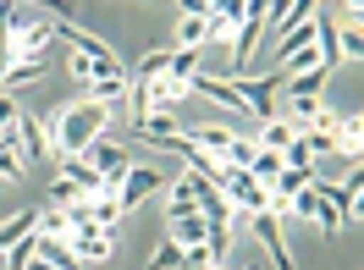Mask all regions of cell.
Masks as SVG:
<instances>
[{"instance_id": "obj_25", "label": "cell", "mask_w": 364, "mask_h": 270, "mask_svg": "<svg viewBox=\"0 0 364 270\" xmlns=\"http://www.w3.org/2000/svg\"><path fill=\"white\" fill-rule=\"evenodd\" d=\"M282 166H287V160H282V149H254V160H249V171L265 182V188H271V177L282 171Z\"/></svg>"}, {"instance_id": "obj_37", "label": "cell", "mask_w": 364, "mask_h": 270, "mask_svg": "<svg viewBox=\"0 0 364 270\" xmlns=\"http://www.w3.org/2000/svg\"><path fill=\"white\" fill-rule=\"evenodd\" d=\"M177 17H210V0H177Z\"/></svg>"}, {"instance_id": "obj_1", "label": "cell", "mask_w": 364, "mask_h": 270, "mask_svg": "<svg viewBox=\"0 0 364 270\" xmlns=\"http://www.w3.org/2000/svg\"><path fill=\"white\" fill-rule=\"evenodd\" d=\"M105 105H94V99H77L67 111H55L50 122V138H55V155H83L94 138H105Z\"/></svg>"}, {"instance_id": "obj_17", "label": "cell", "mask_w": 364, "mask_h": 270, "mask_svg": "<svg viewBox=\"0 0 364 270\" xmlns=\"http://www.w3.org/2000/svg\"><path fill=\"white\" fill-rule=\"evenodd\" d=\"M89 215H94V226H100V232H111V237H116L127 210L116 204V193H94V199H89Z\"/></svg>"}, {"instance_id": "obj_16", "label": "cell", "mask_w": 364, "mask_h": 270, "mask_svg": "<svg viewBox=\"0 0 364 270\" xmlns=\"http://www.w3.org/2000/svg\"><path fill=\"white\" fill-rule=\"evenodd\" d=\"M326 72H331V67H309V72L282 77V83H287V99H320V89H326Z\"/></svg>"}, {"instance_id": "obj_5", "label": "cell", "mask_w": 364, "mask_h": 270, "mask_svg": "<svg viewBox=\"0 0 364 270\" xmlns=\"http://www.w3.org/2000/svg\"><path fill=\"white\" fill-rule=\"evenodd\" d=\"M160 182H166V177H160L155 166H127V171L116 177V204H122V210H138V204L149 199Z\"/></svg>"}, {"instance_id": "obj_26", "label": "cell", "mask_w": 364, "mask_h": 270, "mask_svg": "<svg viewBox=\"0 0 364 270\" xmlns=\"http://www.w3.org/2000/svg\"><path fill=\"white\" fill-rule=\"evenodd\" d=\"M166 67H171V50H149V55L138 61V77H133V83H155V77H166Z\"/></svg>"}, {"instance_id": "obj_3", "label": "cell", "mask_w": 364, "mask_h": 270, "mask_svg": "<svg viewBox=\"0 0 364 270\" xmlns=\"http://www.w3.org/2000/svg\"><path fill=\"white\" fill-rule=\"evenodd\" d=\"M309 188H315L320 199L342 215V226H348V215L359 221V204H364V177H359V166H353V182H320V177H309Z\"/></svg>"}, {"instance_id": "obj_18", "label": "cell", "mask_w": 364, "mask_h": 270, "mask_svg": "<svg viewBox=\"0 0 364 270\" xmlns=\"http://www.w3.org/2000/svg\"><path fill=\"white\" fill-rule=\"evenodd\" d=\"M83 99H94V105H105V111H116V105L127 99V77H94L89 89H83Z\"/></svg>"}, {"instance_id": "obj_33", "label": "cell", "mask_w": 364, "mask_h": 270, "mask_svg": "<svg viewBox=\"0 0 364 270\" xmlns=\"http://www.w3.org/2000/svg\"><path fill=\"white\" fill-rule=\"evenodd\" d=\"M23 171H28V166H23L17 149H0V177H6V182H23Z\"/></svg>"}, {"instance_id": "obj_29", "label": "cell", "mask_w": 364, "mask_h": 270, "mask_svg": "<svg viewBox=\"0 0 364 270\" xmlns=\"http://www.w3.org/2000/svg\"><path fill=\"white\" fill-rule=\"evenodd\" d=\"M249 160H254V138L232 133V144L221 149V166H249Z\"/></svg>"}, {"instance_id": "obj_9", "label": "cell", "mask_w": 364, "mask_h": 270, "mask_svg": "<svg viewBox=\"0 0 364 270\" xmlns=\"http://www.w3.org/2000/svg\"><path fill=\"white\" fill-rule=\"evenodd\" d=\"M287 210H293L298 221L320 226V232H337V226H342V215H337V210H331L326 199H320L315 188H304V193H293V199H287Z\"/></svg>"}, {"instance_id": "obj_4", "label": "cell", "mask_w": 364, "mask_h": 270, "mask_svg": "<svg viewBox=\"0 0 364 270\" xmlns=\"http://www.w3.org/2000/svg\"><path fill=\"white\" fill-rule=\"evenodd\" d=\"M237 99H243V111L259 116V122H271V94L282 89V72H265V77H227Z\"/></svg>"}, {"instance_id": "obj_19", "label": "cell", "mask_w": 364, "mask_h": 270, "mask_svg": "<svg viewBox=\"0 0 364 270\" xmlns=\"http://www.w3.org/2000/svg\"><path fill=\"white\" fill-rule=\"evenodd\" d=\"M39 259H50L55 270H83V259L67 248V237H45V232H39Z\"/></svg>"}, {"instance_id": "obj_40", "label": "cell", "mask_w": 364, "mask_h": 270, "mask_svg": "<svg viewBox=\"0 0 364 270\" xmlns=\"http://www.w3.org/2000/svg\"><path fill=\"white\" fill-rule=\"evenodd\" d=\"M326 6H342V0H326Z\"/></svg>"}, {"instance_id": "obj_28", "label": "cell", "mask_w": 364, "mask_h": 270, "mask_svg": "<svg viewBox=\"0 0 364 270\" xmlns=\"http://www.w3.org/2000/svg\"><path fill=\"white\" fill-rule=\"evenodd\" d=\"M337 50H342V61H359V55H364V33H359V23H342V28H337Z\"/></svg>"}, {"instance_id": "obj_39", "label": "cell", "mask_w": 364, "mask_h": 270, "mask_svg": "<svg viewBox=\"0 0 364 270\" xmlns=\"http://www.w3.org/2000/svg\"><path fill=\"white\" fill-rule=\"evenodd\" d=\"M28 270H55V265H50V259H39V254H33V265H28Z\"/></svg>"}, {"instance_id": "obj_31", "label": "cell", "mask_w": 364, "mask_h": 270, "mask_svg": "<svg viewBox=\"0 0 364 270\" xmlns=\"http://www.w3.org/2000/svg\"><path fill=\"white\" fill-rule=\"evenodd\" d=\"M39 232H45V237H67V232H72L67 210H39Z\"/></svg>"}, {"instance_id": "obj_8", "label": "cell", "mask_w": 364, "mask_h": 270, "mask_svg": "<svg viewBox=\"0 0 364 270\" xmlns=\"http://www.w3.org/2000/svg\"><path fill=\"white\" fill-rule=\"evenodd\" d=\"M67 248L83 259V265H100V259H111L116 237H111V232H100V226H72V232H67Z\"/></svg>"}, {"instance_id": "obj_38", "label": "cell", "mask_w": 364, "mask_h": 270, "mask_svg": "<svg viewBox=\"0 0 364 270\" xmlns=\"http://www.w3.org/2000/svg\"><path fill=\"white\" fill-rule=\"evenodd\" d=\"M287 105H293V116H298V122H304V127H309V116L320 111V99H287Z\"/></svg>"}, {"instance_id": "obj_11", "label": "cell", "mask_w": 364, "mask_h": 270, "mask_svg": "<svg viewBox=\"0 0 364 270\" xmlns=\"http://www.w3.org/2000/svg\"><path fill=\"white\" fill-rule=\"evenodd\" d=\"M17 155H23V166H28V160L55 155V138H50V127H45V122H33L28 111H23V122H17Z\"/></svg>"}, {"instance_id": "obj_35", "label": "cell", "mask_w": 364, "mask_h": 270, "mask_svg": "<svg viewBox=\"0 0 364 270\" xmlns=\"http://www.w3.org/2000/svg\"><path fill=\"white\" fill-rule=\"evenodd\" d=\"M50 199H55V210H67V204H77L83 193H77V188H72L67 177H55V188H50Z\"/></svg>"}, {"instance_id": "obj_21", "label": "cell", "mask_w": 364, "mask_h": 270, "mask_svg": "<svg viewBox=\"0 0 364 270\" xmlns=\"http://www.w3.org/2000/svg\"><path fill=\"white\" fill-rule=\"evenodd\" d=\"M17 122H23L17 94H0V149H17Z\"/></svg>"}, {"instance_id": "obj_10", "label": "cell", "mask_w": 364, "mask_h": 270, "mask_svg": "<svg viewBox=\"0 0 364 270\" xmlns=\"http://www.w3.org/2000/svg\"><path fill=\"white\" fill-rule=\"evenodd\" d=\"M254 237L271 248L276 270H293V254H287V237H282V215H276V210H254Z\"/></svg>"}, {"instance_id": "obj_14", "label": "cell", "mask_w": 364, "mask_h": 270, "mask_svg": "<svg viewBox=\"0 0 364 270\" xmlns=\"http://www.w3.org/2000/svg\"><path fill=\"white\" fill-rule=\"evenodd\" d=\"M133 133H144V144H155V149H171V138H177V116H171V111H149L144 122H133Z\"/></svg>"}, {"instance_id": "obj_20", "label": "cell", "mask_w": 364, "mask_h": 270, "mask_svg": "<svg viewBox=\"0 0 364 270\" xmlns=\"http://www.w3.org/2000/svg\"><path fill=\"white\" fill-rule=\"evenodd\" d=\"M210 45V17H177V50H205Z\"/></svg>"}, {"instance_id": "obj_13", "label": "cell", "mask_w": 364, "mask_h": 270, "mask_svg": "<svg viewBox=\"0 0 364 270\" xmlns=\"http://www.w3.org/2000/svg\"><path fill=\"white\" fill-rule=\"evenodd\" d=\"M45 72H50L45 55H17V61L6 67V77H0V89H6V94H17V89H28V83H39Z\"/></svg>"}, {"instance_id": "obj_24", "label": "cell", "mask_w": 364, "mask_h": 270, "mask_svg": "<svg viewBox=\"0 0 364 270\" xmlns=\"http://www.w3.org/2000/svg\"><path fill=\"white\" fill-rule=\"evenodd\" d=\"M188 138H193V144H199L205 155H215V160H221V149L232 144V127H215V122H210V127H193Z\"/></svg>"}, {"instance_id": "obj_36", "label": "cell", "mask_w": 364, "mask_h": 270, "mask_svg": "<svg viewBox=\"0 0 364 270\" xmlns=\"http://www.w3.org/2000/svg\"><path fill=\"white\" fill-rule=\"evenodd\" d=\"M28 6H45L55 23H72V0H28Z\"/></svg>"}, {"instance_id": "obj_7", "label": "cell", "mask_w": 364, "mask_h": 270, "mask_svg": "<svg viewBox=\"0 0 364 270\" xmlns=\"http://www.w3.org/2000/svg\"><path fill=\"white\" fill-rule=\"evenodd\" d=\"M55 160H61V177H67L72 188L83 193V199H94V193H116V182H111V177H100V171H94L83 155H55Z\"/></svg>"}, {"instance_id": "obj_30", "label": "cell", "mask_w": 364, "mask_h": 270, "mask_svg": "<svg viewBox=\"0 0 364 270\" xmlns=\"http://www.w3.org/2000/svg\"><path fill=\"white\" fill-rule=\"evenodd\" d=\"M282 160H287V166H298V171H315V155H309V144H304V133H293V144L282 149Z\"/></svg>"}, {"instance_id": "obj_42", "label": "cell", "mask_w": 364, "mask_h": 270, "mask_svg": "<svg viewBox=\"0 0 364 270\" xmlns=\"http://www.w3.org/2000/svg\"><path fill=\"white\" fill-rule=\"evenodd\" d=\"M249 270H259V265H249Z\"/></svg>"}, {"instance_id": "obj_27", "label": "cell", "mask_w": 364, "mask_h": 270, "mask_svg": "<svg viewBox=\"0 0 364 270\" xmlns=\"http://www.w3.org/2000/svg\"><path fill=\"white\" fill-rule=\"evenodd\" d=\"M199 55H205V50H171V67H166V77H177V83H188V77L199 72Z\"/></svg>"}, {"instance_id": "obj_2", "label": "cell", "mask_w": 364, "mask_h": 270, "mask_svg": "<svg viewBox=\"0 0 364 270\" xmlns=\"http://www.w3.org/2000/svg\"><path fill=\"white\" fill-rule=\"evenodd\" d=\"M215 188H221V199H227L232 210H243V215L271 210V188L254 177L249 166H221V171H215Z\"/></svg>"}, {"instance_id": "obj_34", "label": "cell", "mask_w": 364, "mask_h": 270, "mask_svg": "<svg viewBox=\"0 0 364 270\" xmlns=\"http://www.w3.org/2000/svg\"><path fill=\"white\" fill-rule=\"evenodd\" d=\"M304 144H309V155H337V138H331V133H309V127H304Z\"/></svg>"}, {"instance_id": "obj_32", "label": "cell", "mask_w": 364, "mask_h": 270, "mask_svg": "<svg viewBox=\"0 0 364 270\" xmlns=\"http://www.w3.org/2000/svg\"><path fill=\"white\" fill-rule=\"evenodd\" d=\"M149 270H182V248L177 243H160L155 259H149Z\"/></svg>"}, {"instance_id": "obj_6", "label": "cell", "mask_w": 364, "mask_h": 270, "mask_svg": "<svg viewBox=\"0 0 364 270\" xmlns=\"http://www.w3.org/2000/svg\"><path fill=\"white\" fill-rule=\"evenodd\" d=\"M50 45H55V17H39V23H23V17H17V28H11V55H45Z\"/></svg>"}, {"instance_id": "obj_12", "label": "cell", "mask_w": 364, "mask_h": 270, "mask_svg": "<svg viewBox=\"0 0 364 270\" xmlns=\"http://www.w3.org/2000/svg\"><path fill=\"white\" fill-rule=\"evenodd\" d=\"M83 160H89L94 171H100V177H122V171H127V166H133V160H127V149H122V144H105V138H94L89 149H83Z\"/></svg>"}, {"instance_id": "obj_22", "label": "cell", "mask_w": 364, "mask_h": 270, "mask_svg": "<svg viewBox=\"0 0 364 270\" xmlns=\"http://www.w3.org/2000/svg\"><path fill=\"white\" fill-rule=\"evenodd\" d=\"M293 133H298L293 122H276V116H271V122H259V138H254V149H287V144H293Z\"/></svg>"}, {"instance_id": "obj_41", "label": "cell", "mask_w": 364, "mask_h": 270, "mask_svg": "<svg viewBox=\"0 0 364 270\" xmlns=\"http://www.w3.org/2000/svg\"><path fill=\"white\" fill-rule=\"evenodd\" d=\"M210 270H221V265H210Z\"/></svg>"}, {"instance_id": "obj_23", "label": "cell", "mask_w": 364, "mask_h": 270, "mask_svg": "<svg viewBox=\"0 0 364 270\" xmlns=\"http://www.w3.org/2000/svg\"><path fill=\"white\" fill-rule=\"evenodd\" d=\"M171 243H177V248H199V243H205V215H182V221H171Z\"/></svg>"}, {"instance_id": "obj_15", "label": "cell", "mask_w": 364, "mask_h": 270, "mask_svg": "<svg viewBox=\"0 0 364 270\" xmlns=\"http://www.w3.org/2000/svg\"><path fill=\"white\" fill-rule=\"evenodd\" d=\"M182 215H199V199H193V171L171 182V199H166V221H182Z\"/></svg>"}]
</instances>
